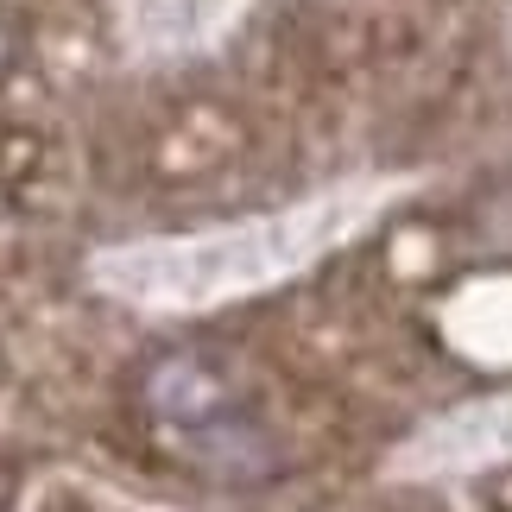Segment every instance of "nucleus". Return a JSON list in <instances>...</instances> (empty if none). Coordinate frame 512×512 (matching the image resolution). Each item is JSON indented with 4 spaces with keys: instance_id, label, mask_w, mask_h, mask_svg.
I'll return each instance as SVG.
<instances>
[{
    "instance_id": "f257e3e1",
    "label": "nucleus",
    "mask_w": 512,
    "mask_h": 512,
    "mask_svg": "<svg viewBox=\"0 0 512 512\" xmlns=\"http://www.w3.org/2000/svg\"><path fill=\"white\" fill-rule=\"evenodd\" d=\"M405 184L399 177H354V184L298 196L285 209H260L241 222H215L190 234H152V241H114L89 253V285L133 310H215L241 304L260 291L304 279L317 260L348 247L373 215H380Z\"/></svg>"
},
{
    "instance_id": "f03ea898",
    "label": "nucleus",
    "mask_w": 512,
    "mask_h": 512,
    "mask_svg": "<svg viewBox=\"0 0 512 512\" xmlns=\"http://www.w3.org/2000/svg\"><path fill=\"white\" fill-rule=\"evenodd\" d=\"M512 462V386L481 392L468 405H449L443 418L418 424L386 456L392 481H462Z\"/></svg>"
},
{
    "instance_id": "7ed1b4c3",
    "label": "nucleus",
    "mask_w": 512,
    "mask_h": 512,
    "mask_svg": "<svg viewBox=\"0 0 512 512\" xmlns=\"http://www.w3.org/2000/svg\"><path fill=\"white\" fill-rule=\"evenodd\" d=\"M234 19H241V0H127L121 45L133 57H190L234 32Z\"/></svg>"
}]
</instances>
